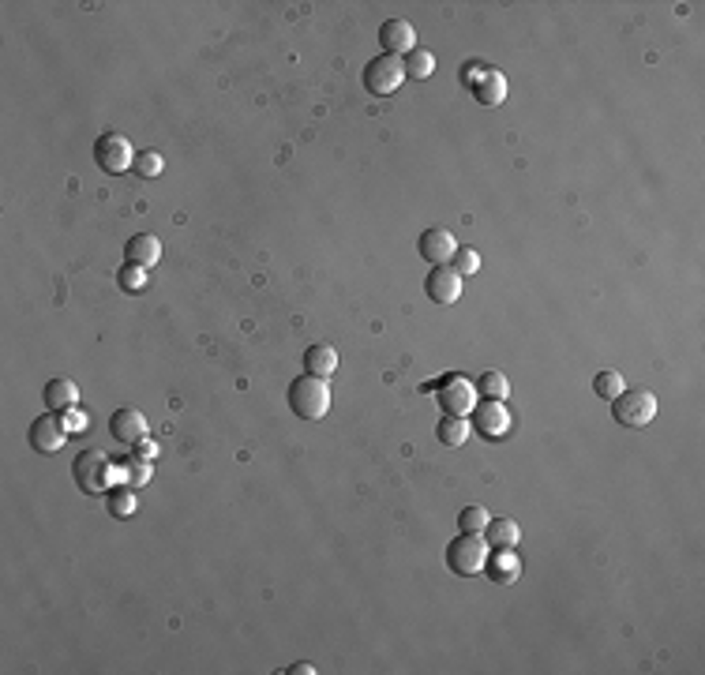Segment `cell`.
<instances>
[{"label":"cell","mask_w":705,"mask_h":675,"mask_svg":"<svg viewBox=\"0 0 705 675\" xmlns=\"http://www.w3.org/2000/svg\"><path fill=\"white\" fill-rule=\"evenodd\" d=\"M417 252L432 263V267H443V263H450L455 259V252H458V240L450 237V230H443V225H436V230H424L420 233V240H417Z\"/></svg>","instance_id":"8fae6325"},{"label":"cell","mask_w":705,"mask_h":675,"mask_svg":"<svg viewBox=\"0 0 705 675\" xmlns=\"http://www.w3.org/2000/svg\"><path fill=\"white\" fill-rule=\"evenodd\" d=\"M132 446H136V455H132V458H139V462H155V458H158V443H155V439H146V436H143V439H139V443H132Z\"/></svg>","instance_id":"4dcf8cb0"},{"label":"cell","mask_w":705,"mask_h":675,"mask_svg":"<svg viewBox=\"0 0 705 675\" xmlns=\"http://www.w3.org/2000/svg\"><path fill=\"white\" fill-rule=\"evenodd\" d=\"M424 293H428V300H432V305H439V308L458 305V300H462V274L450 267V263L432 267V274L424 278Z\"/></svg>","instance_id":"ba28073f"},{"label":"cell","mask_w":705,"mask_h":675,"mask_svg":"<svg viewBox=\"0 0 705 675\" xmlns=\"http://www.w3.org/2000/svg\"><path fill=\"white\" fill-rule=\"evenodd\" d=\"M109 514H113V518H128V514H136V488H128V484L113 488V492H109Z\"/></svg>","instance_id":"484cf974"},{"label":"cell","mask_w":705,"mask_h":675,"mask_svg":"<svg viewBox=\"0 0 705 675\" xmlns=\"http://www.w3.org/2000/svg\"><path fill=\"white\" fill-rule=\"evenodd\" d=\"M94 162L102 173H109V177H120V173H128L136 165V150L128 143V136H120V132H102L94 143Z\"/></svg>","instance_id":"52a82bcc"},{"label":"cell","mask_w":705,"mask_h":675,"mask_svg":"<svg viewBox=\"0 0 705 675\" xmlns=\"http://www.w3.org/2000/svg\"><path fill=\"white\" fill-rule=\"evenodd\" d=\"M484 540L488 548H514L522 540V525L514 518H492L484 525Z\"/></svg>","instance_id":"d6986e66"},{"label":"cell","mask_w":705,"mask_h":675,"mask_svg":"<svg viewBox=\"0 0 705 675\" xmlns=\"http://www.w3.org/2000/svg\"><path fill=\"white\" fill-rule=\"evenodd\" d=\"M612 417L623 424V428H649L653 417H657V394L645 387H623L619 398H612Z\"/></svg>","instance_id":"3957f363"},{"label":"cell","mask_w":705,"mask_h":675,"mask_svg":"<svg viewBox=\"0 0 705 675\" xmlns=\"http://www.w3.org/2000/svg\"><path fill=\"white\" fill-rule=\"evenodd\" d=\"M380 45H383V53H390V57H409L413 49H417L413 23H406V19H387L383 27H380Z\"/></svg>","instance_id":"7c38bea8"},{"label":"cell","mask_w":705,"mask_h":675,"mask_svg":"<svg viewBox=\"0 0 705 675\" xmlns=\"http://www.w3.org/2000/svg\"><path fill=\"white\" fill-rule=\"evenodd\" d=\"M484 567H488V578L495 586H514L522 578V559H518L514 548H492Z\"/></svg>","instance_id":"4fadbf2b"},{"label":"cell","mask_w":705,"mask_h":675,"mask_svg":"<svg viewBox=\"0 0 705 675\" xmlns=\"http://www.w3.org/2000/svg\"><path fill=\"white\" fill-rule=\"evenodd\" d=\"M450 267H455L462 278H473V274L481 270V256H476V248H458L455 259H450Z\"/></svg>","instance_id":"f1b7e54d"},{"label":"cell","mask_w":705,"mask_h":675,"mask_svg":"<svg viewBox=\"0 0 705 675\" xmlns=\"http://www.w3.org/2000/svg\"><path fill=\"white\" fill-rule=\"evenodd\" d=\"M462 87L473 90L481 106H503V102H507V80H503L495 68L481 64V61H465L462 64Z\"/></svg>","instance_id":"277c9868"},{"label":"cell","mask_w":705,"mask_h":675,"mask_svg":"<svg viewBox=\"0 0 705 675\" xmlns=\"http://www.w3.org/2000/svg\"><path fill=\"white\" fill-rule=\"evenodd\" d=\"M124 256H128V263L150 270V267L162 259V240H158L155 233H136V237L128 240V248H124Z\"/></svg>","instance_id":"2e32d148"},{"label":"cell","mask_w":705,"mask_h":675,"mask_svg":"<svg viewBox=\"0 0 705 675\" xmlns=\"http://www.w3.org/2000/svg\"><path fill=\"white\" fill-rule=\"evenodd\" d=\"M476 394L484 398V402H507L511 398V383L503 371H484L481 380H476Z\"/></svg>","instance_id":"44dd1931"},{"label":"cell","mask_w":705,"mask_h":675,"mask_svg":"<svg viewBox=\"0 0 705 675\" xmlns=\"http://www.w3.org/2000/svg\"><path fill=\"white\" fill-rule=\"evenodd\" d=\"M31 446L38 450V455H57V450L64 446V439H68V428H64V417L61 413H42L34 424H31Z\"/></svg>","instance_id":"9c48e42d"},{"label":"cell","mask_w":705,"mask_h":675,"mask_svg":"<svg viewBox=\"0 0 705 675\" xmlns=\"http://www.w3.org/2000/svg\"><path fill=\"white\" fill-rule=\"evenodd\" d=\"M305 368L308 375H315V380H331V375L338 371V349L334 345H308V353H305Z\"/></svg>","instance_id":"ac0fdd59"},{"label":"cell","mask_w":705,"mask_h":675,"mask_svg":"<svg viewBox=\"0 0 705 675\" xmlns=\"http://www.w3.org/2000/svg\"><path fill=\"white\" fill-rule=\"evenodd\" d=\"M150 473H155V469H150V462H139V458L117 465L120 484H128V488H143V484H150Z\"/></svg>","instance_id":"cb8c5ba5"},{"label":"cell","mask_w":705,"mask_h":675,"mask_svg":"<svg viewBox=\"0 0 705 675\" xmlns=\"http://www.w3.org/2000/svg\"><path fill=\"white\" fill-rule=\"evenodd\" d=\"M401 83H406V61L401 57L380 53L375 61L364 64V90L371 98H390V94H398Z\"/></svg>","instance_id":"8992f818"},{"label":"cell","mask_w":705,"mask_h":675,"mask_svg":"<svg viewBox=\"0 0 705 675\" xmlns=\"http://www.w3.org/2000/svg\"><path fill=\"white\" fill-rule=\"evenodd\" d=\"M469 432H473V424L465 417H450V413L439 420V428H436V436H439L443 446H462L469 439Z\"/></svg>","instance_id":"ffe728a7"},{"label":"cell","mask_w":705,"mask_h":675,"mask_svg":"<svg viewBox=\"0 0 705 675\" xmlns=\"http://www.w3.org/2000/svg\"><path fill=\"white\" fill-rule=\"evenodd\" d=\"M492 521V514L484 507H465L458 514V525H462V533H484V525Z\"/></svg>","instance_id":"83f0119b"},{"label":"cell","mask_w":705,"mask_h":675,"mask_svg":"<svg viewBox=\"0 0 705 675\" xmlns=\"http://www.w3.org/2000/svg\"><path fill=\"white\" fill-rule=\"evenodd\" d=\"M484 563H488V540L481 533H462L458 540L446 544V567L458 578H473L476 570H484Z\"/></svg>","instance_id":"5b68a950"},{"label":"cell","mask_w":705,"mask_h":675,"mask_svg":"<svg viewBox=\"0 0 705 675\" xmlns=\"http://www.w3.org/2000/svg\"><path fill=\"white\" fill-rule=\"evenodd\" d=\"M61 417H64V428H68V432H87V424H90L87 413H83L80 406L68 409V413H61Z\"/></svg>","instance_id":"f546056e"},{"label":"cell","mask_w":705,"mask_h":675,"mask_svg":"<svg viewBox=\"0 0 705 675\" xmlns=\"http://www.w3.org/2000/svg\"><path fill=\"white\" fill-rule=\"evenodd\" d=\"M117 286H120L124 293H143V289L150 286V274H146V267L124 263V267L117 270Z\"/></svg>","instance_id":"7402d4cb"},{"label":"cell","mask_w":705,"mask_h":675,"mask_svg":"<svg viewBox=\"0 0 705 675\" xmlns=\"http://www.w3.org/2000/svg\"><path fill=\"white\" fill-rule=\"evenodd\" d=\"M109 432H113L117 443H128L132 446V443H139L150 432V424H146V417L139 409H117L109 417Z\"/></svg>","instance_id":"5bb4252c"},{"label":"cell","mask_w":705,"mask_h":675,"mask_svg":"<svg viewBox=\"0 0 705 675\" xmlns=\"http://www.w3.org/2000/svg\"><path fill=\"white\" fill-rule=\"evenodd\" d=\"M289 675H315V668H312L308 661H300V664H293V668H289Z\"/></svg>","instance_id":"1f68e13d"},{"label":"cell","mask_w":705,"mask_h":675,"mask_svg":"<svg viewBox=\"0 0 705 675\" xmlns=\"http://www.w3.org/2000/svg\"><path fill=\"white\" fill-rule=\"evenodd\" d=\"M401 61H406V75H413V80H428V75L436 71V57L428 53V49H420V45L413 49L409 57H401Z\"/></svg>","instance_id":"d4e9b609"},{"label":"cell","mask_w":705,"mask_h":675,"mask_svg":"<svg viewBox=\"0 0 705 675\" xmlns=\"http://www.w3.org/2000/svg\"><path fill=\"white\" fill-rule=\"evenodd\" d=\"M139 177H146V181H155V177H162V169H165V158L158 155V150H139L136 155V165H132Z\"/></svg>","instance_id":"4316f807"},{"label":"cell","mask_w":705,"mask_h":675,"mask_svg":"<svg viewBox=\"0 0 705 675\" xmlns=\"http://www.w3.org/2000/svg\"><path fill=\"white\" fill-rule=\"evenodd\" d=\"M623 371H616V368H604V371H597L593 375V390H597V398H608V402H612V398H619L623 394Z\"/></svg>","instance_id":"603a6c76"},{"label":"cell","mask_w":705,"mask_h":675,"mask_svg":"<svg viewBox=\"0 0 705 675\" xmlns=\"http://www.w3.org/2000/svg\"><path fill=\"white\" fill-rule=\"evenodd\" d=\"M71 477H75V484H80L87 495H102V492H109V488L120 481L113 458L106 455V450H98V446L83 450V455H75V462H71Z\"/></svg>","instance_id":"6da1fadb"},{"label":"cell","mask_w":705,"mask_h":675,"mask_svg":"<svg viewBox=\"0 0 705 675\" xmlns=\"http://www.w3.org/2000/svg\"><path fill=\"white\" fill-rule=\"evenodd\" d=\"M473 428L484 439H503L511 432V409L507 402H481L473 409Z\"/></svg>","instance_id":"30bf717a"},{"label":"cell","mask_w":705,"mask_h":675,"mask_svg":"<svg viewBox=\"0 0 705 675\" xmlns=\"http://www.w3.org/2000/svg\"><path fill=\"white\" fill-rule=\"evenodd\" d=\"M439 406L450 413V417H465L473 413V387L465 380H446L443 394H439Z\"/></svg>","instance_id":"e0dca14e"},{"label":"cell","mask_w":705,"mask_h":675,"mask_svg":"<svg viewBox=\"0 0 705 675\" xmlns=\"http://www.w3.org/2000/svg\"><path fill=\"white\" fill-rule=\"evenodd\" d=\"M289 409L300 420H323L326 409H331V387H326V380H315V375H300V380H293Z\"/></svg>","instance_id":"7a4b0ae2"},{"label":"cell","mask_w":705,"mask_h":675,"mask_svg":"<svg viewBox=\"0 0 705 675\" xmlns=\"http://www.w3.org/2000/svg\"><path fill=\"white\" fill-rule=\"evenodd\" d=\"M42 398H45V406L53 409V413H68V409L80 406V387L61 375V380H49V383H45Z\"/></svg>","instance_id":"9a60e30c"}]
</instances>
